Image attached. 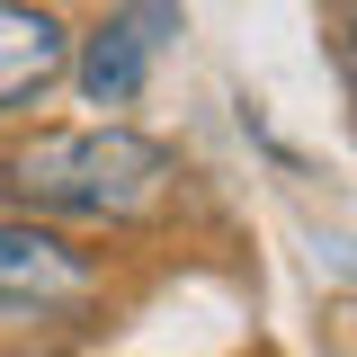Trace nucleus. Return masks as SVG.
Instances as JSON below:
<instances>
[{"mask_svg":"<svg viewBox=\"0 0 357 357\" xmlns=\"http://www.w3.org/2000/svg\"><path fill=\"white\" fill-rule=\"evenodd\" d=\"M0 188L36 215H81V223H134L143 206H161L170 188V152L134 126H63L9 152Z\"/></svg>","mask_w":357,"mask_h":357,"instance_id":"f257e3e1","label":"nucleus"},{"mask_svg":"<svg viewBox=\"0 0 357 357\" xmlns=\"http://www.w3.org/2000/svg\"><path fill=\"white\" fill-rule=\"evenodd\" d=\"M89 295V259L54 241L45 223H0V321H45V312Z\"/></svg>","mask_w":357,"mask_h":357,"instance_id":"f03ea898","label":"nucleus"},{"mask_svg":"<svg viewBox=\"0 0 357 357\" xmlns=\"http://www.w3.org/2000/svg\"><path fill=\"white\" fill-rule=\"evenodd\" d=\"M178 36V9H116V18H98L72 54V72H81V98L89 107H126L134 89H143V63H152V45Z\"/></svg>","mask_w":357,"mask_h":357,"instance_id":"7ed1b4c3","label":"nucleus"},{"mask_svg":"<svg viewBox=\"0 0 357 357\" xmlns=\"http://www.w3.org/2000/svg\"><path fill=\"white\" fill-rule=\"evenodd\" d=\"M63 72H72V27L54 9H9L0 0V116L45 98Z\"/></svg>","mask_w":357,"mask_h":357,"instance_id":"20e7f679","label":"nucleus"}]
</instances>
